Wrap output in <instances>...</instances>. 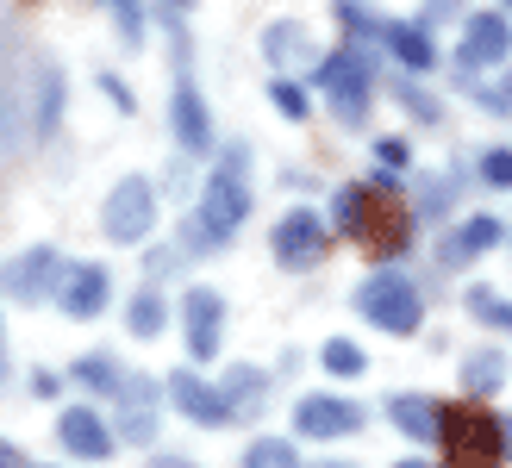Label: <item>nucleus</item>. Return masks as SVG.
Masks as SVG:
<instances>
[{
  "label": "nucleus",
  "mask_w": 512,
  "mask_h": 468,
  "mask_svg": "<svg viewBox=\"0 0 512 468\" xmlns=\"http://www.w3.org/2000/svg\"><path fill=\"white\" fill-rule=\"evenodd\" d=\"M244 169H250V150L244 144H225L219 163H213V175L200 181V206L182 219V250L213 256L250 219V181H244Z\"/></svg>",
  "instance_id": "nucleus-1"
},
{
  "label": "nucleus",
  "mask_w": 512,
  "mask_h": 468,
  "mask_svg": "<svg viewBox=\"0 0 512 468\" xmlns=\"http://www.w3.org/2000/svg\"><path fill=\"white\" fill-rule=\"evenodd\" d=\"M313 88H325L338 125H363L369 119V100H375V63H369V50L363 44H344V50H331V57H319Z\"/></svg>",
  "instance_id": "nucleus-2"
},
{
  "label": "nucleus",
  "mask_w": 512,
  "mask_h": 468,
  "mask_svg": "<svg viewBox=\"0 0 512 468\" xmlns=\"http://www.w3.org/2000/svg\"><path fill=\"white\" fill-rule=\"evenodd\" d=\"M438 444L450 456V468H500L506 462V437H500V419L481 406H444L438 412Z\"/></svg>",
  "instance_id": "nucleus-3"
},
{
  "label": "nucleus",
  "mask_w": 512,
  "mask_h": 468,
  "mask_svg": "<svg viewBox=\"0 0 512 468\" xmlns=\"http://www.w3.org/2000/svg\"><path fill=\"white\" fill-rule=\"evenodd\" d=\"M356 312H363L375 331H388V337H413L425 325V294L400 269H375L363 288H356Z\"/></svg>",
  "instance_id": "nucleus-4"
},
{
  "label": "nucleus",
  "mask_w": 512,
  "mask_h": 468,
  "mask_svg": "<svg viewBox=\"0 0 512 468\" xmlns=\"http://www.w3.org/2000/svg\"><path fill=\"white\" fill-rule=\"evenodd\" d=\"M150 225H157V188H150V175H125L119 188L100 200V231H107L113 244H144Z\"/></svg>",
  "instance_id": "nucleus-5"
},
{
  "label": "nucleus",
  "mask_w": 512,
  "mask_h": 468,
  "mask_svg": "<svg viewBox=\"0 0 512 468\" xmlns=\"http://www.w3.org/2000/svg\"><path fill=\"white\" fill-rule=\"evenodd\" d=\"M63 275H69V263L50 244H38V250H19L0 263V294L19 300V306H38L50 294H63Z\"/></svg>",
  "instance_id": "nucleus-6"
},
{
  "label": "nucleus",
  "mask_w": 512,
  "mask_h": 468,
  "mask_svg": "<svg viewBox=\"0 0 512 468\" xmlns=\"http://www.w3.org/2000/svg\"><path fill=\"white\" fill-rule=\"evenodd\" d=\"M269 250H275V263L288 269V275H306V269H319V263H325V250H331V225H325L319 213H306V206H294V213H281V219H275Z\"/></svg>",
  "instance_id": "nucleus-7"
},
{
  "label": "nucleus",
  "mask_w": 512,
  "mask_h": 468,
  "mask_svg": "<svg viewBox=\"0 0 512 468\" xmlns=\"http://www.w3.org/2000/svg\"><path fill=\"white\" fill-rule=\"evenodd\" d=\"M506 57H512V13H506V7L469 13V19H463V44H456V75L506 69Z\"/></svg>",
  "instance_id": "nucleus-8"
},
{
  "label": "nucleus",
  "mask_w": 512,
  "mask_h": 468,
  "mask_svg": "<svg viewBox=\"0 0 512 468\" xmlns=\"http://www.w3.org/2000/svg\"><path fill=\"white\" fill-rule=\"evenodd\" d=\"M163 394H169V381H150V375H125L119 387V444H150L157 437V419H163Z\"/></svg>",
  "instance_id": "nucleus-9"
},
{
  "label": "nucleus",
  "mask_w": 512,
  "mask_h": 468,
  "mask_svg": "<svg viewBox=\"0 0 512 468\" xmlns=\"http://www.w3.org/2000/svg\"><path fill=\"white\" fill-rule=\"evenodd\" d=\"M294 431L319 437V444H338V437L363 431V406H356V400H331V394H306L294 406Z\"/></svg>",
  "instance_id": "nucleus-10"
},
{
  "label": "nucleus",
  "mask_w": 512,
  "mask_h": 468,
  "mask_svg": "<svg viewBox=\"0 0 512 468\" xmlns=\"http://www.w3.org/2000/svg\"><path fill=\"white\" fill-rule=\"evenodd\" d=\"M57 444L69 456H82V462H107L119 450V425H107L94 406H69L63 419H57Z\"/></svg>",
  "instance_id": "nucleus-11"
},
{
  "label": "nucleus",
  "mask_w": 512,
  "mask_h": 468,
  "mask_svg": "<svg viewBox=\"0 0 512 468\" xmlns=\"http://www.w3.org/2000/svg\"><path fill=\"white\" fill-rule=\"evenodd\" d=\"M375 181H350V188L331 194V231L350 244H375V231H381V206H375Z\"/></svg>",
  "instance_id": "nucleus-12"
},
{
  "label": "nucleus",
  "mask_w": 512,
  "mask_h": 468,
  "mask_svg": "<svg viewBox=\"0 0 512 468\" xmlns=\"http://www.w3.org/2000/svg\"><path fill=\"white\" fill-rule=\"evenodd\" d=\"M169 400H175V412H182V419H194V425H225V419H232L225 387L200 381V369H175V375H169Z\"/></svg>",
  "instance_id": "nucleus-13"
},
{
  "label": "nucleus",
  "mask_w": 512,
  "mask_h": 468,
  "mask_svg": "<svg viewBox=\"0 0 512 468\" xmlns=\"http://www.w3.org/2000/svg\"><path fill=\"white\" fill-rule=\"evenodd\" d=\"M182 325H188V356H194V369H200V362H213V356H219L225 300H219L213 288H188V300H182Z\"/></svg>",
  "instance_id": "nucleus-14"
},
{
  "label": "nucleus",
  "mask_w": 512,
  "mask_h": 468,
  "mask_svg": "<svg viewBox=\"0 0 512 468\" xmlns=\"http://www.w3.org/2000/svg\"><path fill=\"white\" fill-rule=\"evenodd\" d=\"M169 125H175V144H182L188 156H207V150H213V113H207V100H200V88L188 82V75L175 82Z\"/></svg>",
  "instance_id": "nucleus-15"
},
{
  "label": "nucleus",
  "mask_w": 512,
  "mask_h": 468,
  "mask_svg": "<svg viewBox=\"0 0 512 468\" xmlns=\"http://www.w3.org/2000/svg\"><path fill=\"white\" fill-rule=\"evenodd\" d=\"M500 238H512V231H506L494 213H475V219H463L456 231H444V244H438V263H444V269H469L475 256H488Z\"/></svg>",
  "instance_id": "nucleus-16"
},
{
  "label": "nucleus",
  "mask_w": 512,
  "mask_h": 468,
  "mask_svg": "<svg viewBox=\"0 0 512 468\" xmlns=\"http://www.w3.org/2000/svg\"><path fill=\"white\" fill-rule=\"evenodd\" d=\"M107 300H113V275L107 269H100V263H69L63 294H57V306L69 312V319H100Z\"/></svg>",
  "instance_id": "nucleus-17"
},
{
  "label": "nucleus",
  "mask_w": 512,
  "mask_h": 468,
  "mask_svg": "<svg viewBox=\"0 0 512 468\" xmlns=\"http://www.w3.org/2000/svg\"><path fill=\"white\" fill-rule=\"evenodd\" d=\"M394 50V63L406 75H425V69H438V44H431V25L425 19H388V38H381Z\"/></svg>",
  "instance_id": "nucleus-18"
},
{
  "label": "nucleus",
  "mask_w": 512,
  "mask_h": 468,
  "mask_svg": "<svg viewBox=\"0 0 512 468\" xmlns=\"http://www.w3.org/2000/svg\"><path fill=\"white\" fill-rule=\"evenodd\" d=\"M63 119V69L57 63H32V132H57Z\"/></svg>",
  "instance_id": "nucleus-19"
},
{
  "label": "nucleus",
  "mask_w": 512,
  "mask_h": 468,
  "mask_svg": "<svg viewBox=\"0 0 512 468\" xmlns=\"http://www.w3.org/2000/svg\"><path fill=\"white\" fill-rule=\"evenodd\" d=\"M438 400H425V394H394L388 400V419L400 437H419V444H438Z\"/></svg>",
  "instance_id": "nucleus-20"
},
{
  "label": "nucleus",
  "mask_w": 512,
  "mask_h": 468,
  "mask_svg": "<svg viewBox=\"0 0 512 468\" xmlns=\"http://www.w3.org/2000/svg\"><path fill=\"white\" fill-rule=\"evenodd\" d=\"M225 400H232V419H256V412L269 406V369H250V362H238V369H225Z\"/></svg>",
  "instance_id": "nucleus-21"
},
{
  "label": "nucleus",
  "mask_w": 512,
  "mask_h": 468,
  "mask_svg": "<svg viewBox=\"0 0 512 468\" xmlns=\"http://www.w3.org/2000/svg\"><path fill=\"white\" fill-rule=\"evenodd\" d=\"M506 369H512V362H506L500 350H475V356H463V387H469V400L500 394V387H506Z\"/></svg>",
  "instance_id": "nucleus-22"
},
{
  "label": "nucleus",
  "mask_w": 512,
  "mask_h": 468,
  "mask_svg": "<svg viewBox=\"0 0 512 468\" xmlns=\"http://www.w3.org/2000/svg\"><path fill=\"white\" fill-rule=\"evenodd\" d=\"M263 57L275 69H294V63H313V44H306V32H300L294 19H275L269 38H263Z\"/></svg>",
  "instance_id": "nucleus-23"
},
{
  "label": "nucleus",
  "mask_w": 512,
  "mask_h": 468,
  "mask_svg": "<svg viewBox=\"0 0 512 468\" xmlns=\"http://www.w3.org/2000/svg\"><path fill=\"white\" fill-rule=\"evenodd\" d=\"M69 375L82 381L88 394H119V387H125V369H119V362H113L107 350H88V356H75V369H69Z\"/></svg>",
  "instance_id": "nucleus-24"
},
{
  "label": "nucleus",
  "mask_w": 512,
  "mask_h": 468,
  "mask_svg": "<svg viewBox=\"0 0 512 468\" xmlns=\"http://www.w3.org/2000/svg\"><path fill=\"white\" fill-rule=\"evenodd\" d=\"M163 325H169V300L157 288H144L132 306H125V331L132 337H163Z\"/></svg>",
  "instance_id": "nucleus-25"
},
{
  "label": "nucleus",
  "mask_w": 512,
  "mask_h": 468,
  "mask_svg": "<svg viewBox=\"0 0 512 468\" xmlns=\"http://www.w3.org/2000/svg\"><path fill=\"white\" fill-rule=\"evenodd\" d=\"M394 100H400V113L413 119V125H438V119H444V100L431 94V88H419L413 75H400V88H394Z\"/></svg>",
  "instance_id": "nucleus-26"
},
{
  "label": "nucleus",
  "mask_w": 512,
  "mask_h": 468,
  "mask_svg": "<svg viewBox=\"0 0 512 468\" xmlns=\"http://www.w3.org/2000/svg\"><path fill=\"white\" fill-rule=\"evenodd\" d=\"M463 94L475 100L481 113H500V119H512V63L494 75V82H469V75H463Z\"/></svg>",
  "instance_id": "nucleus-27"
},
{
  "label": "nucleus",
  "mask_w": 512,
  "mask_h": 468,
  "mask_svg": "<svg viewBox=\"0 0 512 468\" xmlns=\"http://www.w3.org/2000/svg\"><path fill=\"white\" fill-rule=\"evenodd\" d=\"M338 25L350 32V44H363V50H369L375 38H388V19H375L363 0H338Z\"/></svg>",
  "instance_id": "nucleus-28"
},
{
  "label": "nucleus",
  "mask_w": 512,
  "mask_h": 468,
  "mask_svg": "<svg viewBox=\"0 0 512 468\" xmlns=\"http://www.w3.org/2000/svg\"><path fill=\"white\" fill-rule=\"evenodd\" d=\"M269 100H275V113L294 119V125H306V113H313V94H306L294 75H275V82H269Z\"/></svg>",
  "instance_id": "nucleus-29"
},
{
  "label": "nucleus",
  "mask_w": 512,
  "mask_h": 468,
  "mask_svg": "<svg viewBox=\"0 0 512 468\" xmlns=\"http://www.w3.org/2000/svg\"><path fill=\"white\" fill-rule=\"evenodd\" d=\"M244 468H300V450L288 444V437H256V444L244 450Z\"/></svg>",
  "instance_id": "nucleus-30"
},
{
  "label": "nucleus",
  "mask_w": 512,
  "mask_h": 468,
  "mask_svg": "<svg viewBox=\"0 0 512 468\" xmlns=\"http://www.w3.org/2000/svg\"><path fill=\"white\" fill-rule=\"evenodd\" d=\"M325 369H331V375H338V381H356V375H363V369H369V356H363V350H356V344H350V337H331V344H325Z\"/></svg>",
  "instance_id": "nucleus-31"
},
{
  "label": "nucleus",
  "mask_w": 512,
  "mask_h": 468,
  "mask_svg": "<svg viewBox=\"0 0 512 468\" xmlns=\"http://www.w3.org/2000/svg\"><path fill=\"white\" fill-rule=\"evenodd\" d=\"M375 256H381V263H388V256H406V250H413V219H381V231H375V244H369Z\"/></svg>",
  "instance_id": "nucleus-32"
},
{
  "label": "nucleus",
  "mask_w": 512,
  "mask_h": 468,
  "mask_svg": "<svg viewBox=\"0 0 512 468\" xmlns=\"http://www.w3.org/2000/svg\"><path fill=\"white\" fill-rule=\"evenodd\" d=\"M469 312L481 325H494V331H512V300H494L488 288H469Z\"/></svg>",
  "instance_id": "nucleus-33"
},
{
  "label": "nucleus",
  "mask_w": 512,
  "mask_h": 468,
  "mask_svg": "<svg viewBox=\"0 0 512 468\" xmlns=\"http://www.w3.org/2000/svg\"><path fill=\"white\" fill-rule=\"evenodd\" d=\"M463 194L456 188V175H438V181H425V194H419V219H444V206Z\"/></svg>",
  "instance_id": "nucleus-34"
},
{
  "label": "nucleus",
  "mask_w": 512,
  "mask_h": 468,
  "mask_svg": "<svg viewBox=\"0 0 512 468\" xmlns=\"http://www.w3.org/2000/svg\"><path fill=\"white\" fill-rule=\"evenodd\" d=\"M107 13L119 19V38L138 50L144 44V7H138V0H107Z\"/></svg>",
  "instance_id": "nucleus-35"
},
{
  "label": "nucleus",
  "mask_w": 512,
  "mask_h": 468,
  "mask_svg": "<svg viewBox=\"0 0 512 468\" xmlns=\"http://www.w3.org/2000/svg\"><path fill=\"white\" fill-rule=\"evenodd\" d=\"M481 181H488V188H512V150H488V156H481Z\"/></svg>",
  "instance_id": "nucleus-36"
},
{
  "label": "nucleus",
  "mask_w": 512,
  "mask_h": 468,
  "mask_svg": "<svg viewBox=\"0 0 512 468\" xmlns=\"http://www.w3.org/2000/svg\"><path fill=\"white\" fill-rule=\"evenodd\" d=\"M375 156H381V169H406V163H413L406 138H381V144H375Z\"/></svg>",
  "instance_id": "nucleus-37"
},
{
  "label": "nucleus",
  "mask_w": 512,
  "mask_h": 468,
  "mask_svg": "<svg viewBox=\"0 0 512 468\" xmlns=\"http://www.w3.org/2000/svg\"><path fill=\"white\" fill-rule=\"evenodd\" d=\"M32 394H38V400H57V394H63V375H57V369H32Z\"/></svg>",
  "instance_id": "nucleus-38"
},
{
  "label": "nucleus",
  "mask_w": 512,
  "mask_h": 468,
  "mask_svg": "<svg viewBox=\"0 0 512 468\" xmlns=\"http://www.w3.org/2000/svg\"><path fill=\"white\" fill-rule=\"evenodd\" d=\"M100 88H107V100H113L119 113H132V107H138V100H132V88H125L119 75H100Z\"/></svg>",
  "instance_id": "nucleus-39"
},
{
  "label": "nucleus",
  "mask_w": 512,
  "mask_h": 468,
  "mask_svg": "<svg viewBox=\"0 0 512 468\" xmlns=\"http://www.w3.org/2000/svg\"><path fill=\"white\" fill-rule=\"evenodd\" d=\"M456 13H463V0H425V25H438V19H456Z\"/></svg>",
  "instance_id": "nucleus-40"
},
{
  "label": "nucleus",
  "mask_w": 512,
  "mask_h": 468,
  "mask_svg": "<svg viewBox=\"0 0 512 468\" xmlns=\"http://www.w3.org/2000/svg\"><path fill=\"white\" fill-rule=\"evenodd\" d=\"M0 468H32V462H25V456H19V450L7 444V437H0Z\"/></svg>",
  "instance_id": "nucleus-41"
},
{
  "label": "nucleus",
  "mask_w": 512,
  "mask_h": 468,
  "mask_svg": "<svg viewBox=\"0 0 512 468\" xmlns=\"http://www.w3.org/2000/svg\"><path fill=\"white\" fill-rule=\"evenodd\" d=\"M150 468H200V462H188V456H150Z\"/></svg>",
  "instance_id": "nucleus-42"
},
{
  "label": "nucleus",
  "mask_w": 512,
  "mask_h": 468,
  "mask_svg": "<svg viewBox=\"0 0 512 468\" xmlns=\"http://www.w3.org/2000/svg\"><path fill=\"white\" fill-rule=\"evenodd\" d=\"M0 381H7V325H0Z\"/></svg>",
  "instance_id": "nucleus-43"
},
{
  "label": "nucleus",
  "mask_w": 512,
  "mask_h": 468,
  "mask_svg": "<svg viewBox=\"0 0 512 468\" xmlns=\"http://www.w3.org/2000/svg\"><path fill=\"white\" fill-rule=\"evenodd\" d=\"M500 437H506V456H512V412H506V419H500Z\"/></svg>",
  "instance_id": "nucleus-44"
},
{
  "label": "nucleus",
  "mask_w": 512,
  "mask_h": 468,
  "mask_svg": "<svg viewBox=\"0 0 512 468\" xmlns=\"http://www.w3.org/2000/svg\"><path fill=\"white\" fill-rule=\"evenodd\" d=\"M163 7H169V13H182V7H194V0H163Z\"/></svg>",
  "instance_id": "nucleus-45"
},
{
  "label": "nucleus",
  "mask_w": 512,
  "mask_h": 468,
  "mask_svg": "<svg viewBox=\"0 0 512 468\" xmlns=\"http://www.w3.org/2000/svg\"><path fill=\"white\" fill-rule=\"evenodd\" d=\"M394 468H431V462H394Z\"/></svg>",
  "instance_id": "nucleus-46"
},
{
  "label": "nucleus",
  "mask_w": 512,
  "mask_h": 468,
  "mask_svg": "<svg viewBox=\"0 0 512 468\" xmlns=\"http://www.w3.org/2000/svg\"><path fill=\"white\" fill-rule=\"evenodd\" d=\"M500 7H506V13H512V0H500Z\"/></svg>",
  "instance_id": "nucleus-47"
}]
</instances>
